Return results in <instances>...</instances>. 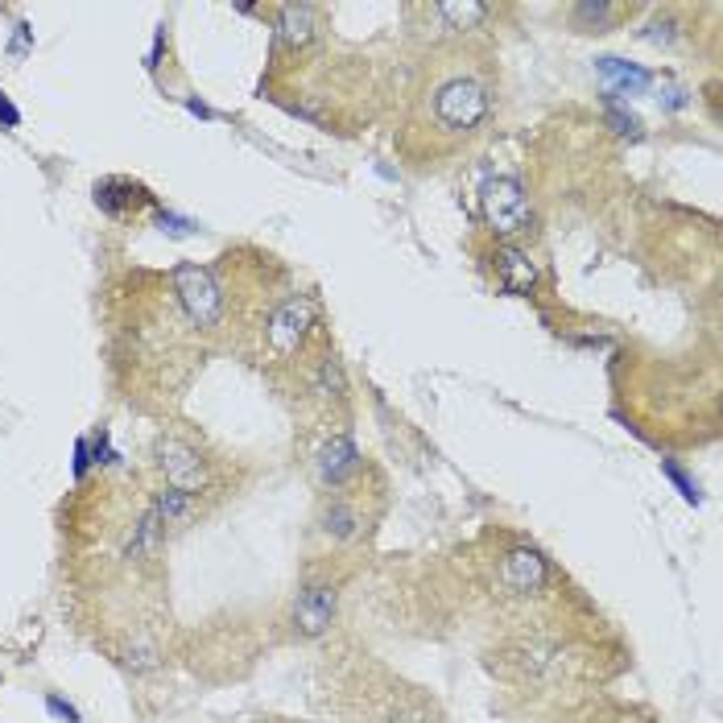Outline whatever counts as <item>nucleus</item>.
I'll use <instances>...</instances> for the list:
<instances>
[{"mask_svg": "<svg viewBox=\"0 0 723 723\" xmlns=\"http://www.w3.org/2000/svg\"><path fill=\"white\" fill-rule=\"evenodd\" d=\"M323 340V307L314 293H286L260 314V364L310 360V347Z\"/></svg>", "mask_w": 723, "mask_h": 723, "instance_id": "1", "label": "nucleus"}, {"mask_svg": "<svg viewBox=\"0 0 723 723\" xmlns=\"http://www.w3.org/2000/svg\"><path fill=\"white\" fill-rule=\"evenodd\" d=\"M492 112L488 84L471 70H447L426 91V133L438 141H467L480 133Z\"/></svg>", "mask_w": 723, "mask_h": 723, "instance_id": "2", "label": "nucleus"}, {"mask_svg": "<svg viewBox=\"0 0 723 723\" xmlns=\"http://www.w3.org/2000/svg\"><path fill=\"white\" fill-rule=\"evenodd\" d=\"M166 281H170L178 307H182V314H187L190 327L199 331V335H215V331L224 327L227 293H224V281L215 277V269L182 260V265H174Z\"/></svg>", "mask_w": 723, "mask_h": 723, "instance_id": "3", "label": "nucleus"}, {"mask_svg": "<svg viewBox=\"0 0 723 723\" xmlns=\"http://www.w3.org/2000/svg\"><path fill=\"white\" fill-rule=\"evenodd\" d=\"M154 464L166 476V488H178V492H190V497H203V492L215 488L211 459L178 431H162L154 438Z\"/></svg>", "mask_w": 723, "mask_h": 723, "instance_id": "4", "label": "nucleus"}, {"mask_svg": "<svg viewBox=\"0 0 723 723\" xmlns=\"http://www.w3.org/2000/svg\"><path fill=\"white\" fill-rule=\"evenodd\" d=\"M480 207H483V220H488V227L497 232L500 241H516V236H525V232L534 227L530 199H525L521 182L509 178V174H497V178H488V182H483Z\"/></svg>", "mask_w": 723, "mask_h": 723, "instance_id": "5", "label": "nucleus"}, {"mask_svg": "<svg viewBox=\"0 0 723 723\" xmlns=\"http://www.w3.org/2000/svg\"><path fill=\"white\" fill-rule=\"evenodd\" d=\"M497 579L509 596L530 600V596L546 591V583H550V563H546L542 550H534V546H513V550L500 558Z\"/></svg>", "mask_w": 723, "mask_h": 723, "instance_id": "6", "label": "nucleus"}, {"mask_svg": "<svg viewBox=\"0 0 723 723\" xmlns=\"http://www.w3.org/2000/svg\"><path fill=\"white\" fill-rule=\"evenodd\" d=\"M91 199L100 207L103 215H112V220H129V215H141V211H154L157 194H149V187H141L133 178H100L96 187H91Z\"/></svg>", "mask_w": 723, "mask_h": 723, "instance_id": "7", "label": "nucleus"}, {"mask_svg": "<svg viewBox=\"0 0 723 723\" xmlns=\"http://www.w3.org/2000/svg\"><path fill=\"white\" fill-rule=\"evenodd\" d=\"M335 587L331 583H310L298 591V600H293V633L298 637H323L331 629V620H335Z\"/></svg>", "mask_w": 723, "mask_h": 723, "instance_id": "8", "label": "nucleus"}, {"mask_svg": "<svg viewBox=\"0 0 723 723\" xmlns=\"http://www.w3.org/2000/svg\"><path fill=\"white\" fill-rule=\"evenodd\" d=\"M323 30V9L319 4H281L277 9V51L302 54Z\"/></svg>", "mask_w": 723, "mask_h": 723, "instance_id": "9", "label": "nucleus"}, {"mask_svg": "<svg viewBox=\"0 0 723 723\" xmlns=\"http://www.w3.org/2000/svg\"><path fill=\"white\" fill-rule=\"evenodd\" d=\"M356 467H360V451H356V443L347 434L327 438L323 451H319V459H314V471H319V480L327 488H344L356 476Z\"/></svg>", "mask_w": 723, "mask_h": 723, "instance_id": "10", "label": "nucleus"}, {"mask_svg": "<svg viewBox=\"0 0 723 723\" xmlns=\"http://www.w3.org/2000/svg\"><path fill=\"white\" fill-rule=\"evenodd\" d=\"M633 9L629 4H608V0H579L575 9H570V25L579 30V34H608V30H616L620 18H629Z\"/></svg>", "mask_w": 723, "mask_h": 723, "instance_id": "11", "label": "nucleus"}, {"mask_svg": "<svg viewBox=\"0 0 723 723\" xmlns=\"http://www.w3.org/2000/svg\"><path fill=\"white\" fill-rule=\"evenodd\" d=\"M596 70H600L603 79L612 84V100H620V96H637V91H645L649 87V70L637 67V63H624V58H612V54H603V58H596Z\"/></svg>", "mask_w": 723, "mask_h": 723, "instance_id": "12", "label": "nucleus"}, {"mask_svg": "<svg viewBox=\"0 0 723 723\" xmlns=\"http://www.w3.org/2000/svg\"><path fill=\"white\" fill-rule=\"evenodd\" d=\"M497 274H500V286L509 293H530L537 281V265L521 248L504 244V248H497Z\"/></svg>", "mask_w": 723, "mask_h": 723, "instance_id": "13", "label": "nucleus"}, {"mask_svg": "<svg viewBox=\"0 0 723 723\" xmlns=\"http://www.w3.org/2000/svg\"><path fill=\"white\" fill-rule=\"evenodd\" d=\"M157 513L162 525H174V530H182L190 525L194 516H199V497H190V492H178V488H162L154 492V504H149Z\"/></svg>", "mask_w": 723, "mask_h": 723, "instance_id": "14", "label": "nucleus"}, {"mask_svg": "<svg viewBox=\"0 0 723 723\" xmlns=\"http://www.w3.org/2000/svg\"><path fill=\"white\" fill-rule=\"evenodd\" d=\"M162 521H157V513L149 509V513L137 521V530H133V542H129V550H124V558H133V563H145V558H154L157 554V542H162Z\"/></svg>", "mask_w": 723, "mask_h": 723, "instance_id": "15", "label": "nucleus"}, {"mask_svg": "<svg viewBox=\"0 0 723 723\" xmlns=\"http://www.w3.org/2000/svg\"><path fill=\"white\" fill-rule=\"evenodd\" d=\"M319 525H323V534L327 537L347 542V537L360 530V513H356L352 504H344V500H331L327 509H323V516H319Z\"/></svg>", "mask_w": 723, "mask_h": 723, "instance_id": "16", "label": "nucleus"}, {"mask_svg": "<svg viewBox=\"0 0 723 723\" xmlns=\"http://www.w3.org/2000/svg\"><path fill=\"white\" fill-rule=\"evenodd\" d=\"M603 116H608V124L616 129L620 137H641V121L620 100H612V96H603Z\"/></svg>", "mask_w": 723, "mask_h": 723, "instance_id": "17", "label": "nucleus"}, {"mask_svg": "<svg viewBox=\"0 0 723 723\" xmlns=\"http://www.w3.org/2000/svg\"><path fill=\"white\" fill-rule=\"evenodd\" d=\"M661 476H666V480H670L674 488L682 492V500H690V504H699V483L690 480L687 471H682V467L674 464V459H661Z\"/></svg>", "mask_w": 723, "mask_h": 723, "instance_id": "18", "label": "nucleus"}, {"mask_svg": "<svg viewBox=\"0 0 723 723\" xmlns=\"http://www.w3.org/2000/svg\"><path fill=\"white\" fill-rule=\"evenodd\" d=\"M46 711H51L54 720H63V723H84L79 720V707L67 703L63 694H46Z\"/></svg>", "mask_w": 723, "mask_h": 723, "instance_id": "19", "label": "nucleus"}, {"mask_svg": "<svg viewBox=\"0 0 723 723\" xmlns=\"http://www.w3.org/2000/svg\"><path fill=\"white\" fill-rule=\"evenodd\" d=\"M157 227H162V232H170V236H190V232H194L190 220L174 215V211H162V207H157Z\"/></svg>", "mask_w": 723, "mask_h": 723, "instance_id": "20", "label": "nucleus"}, {"mask_svg": "<svg viewBox=\"0 0 723 723\" xmlns=\"http://www.w3.org/2000/svg\"><path fill=\"white\" fill-rule=\"evenodd\" d=\"M34 51V30H30V25H25V21H18V37H13V58H25V54Z\"/></svg>", "mask_w": 723, "mask_h": 723, "instance_id": "21", "label": "nucleus"}, {"mask_svg": "<svg viewBox=\"0 0 723 723\" xmlns=\"http://www.w3.org/2000/svg\"><path fill=\"white\" fill-rule=\"evenodd\" d=\"M0 129H21V112H18V103L9 100L4 91H0Z\"/></svg>", "mask_w": 723, "mask_h": 723, "instance_id": "22", "label": "nucleus"}, {"mask_svg": "<svg viewBox=\"0 0 723 723\" xmlns=\"http://www.w3.org/2000/svg\"><path fill=\"white\" fill-rule=\"evenodd\" d=\"M87 467H91V447H87V438L75 443V480H84Z\"/></svg>", "mask_w": 723, "mask_h": 723, "instance_id": "23", "label": "nucleus"}, {"mask_svg": "<svg viewBox=\"0 0 723 723\" xmlns=\"http://www.w3.org/2000/svg\"><path fill=\"white\" fill-rule=\"evenodd\" d=\"M187 108L194 112V116H203V121H215V112H211V108H207L203 100H187Z\"/></svg>", "mask_w": 723, "mask_h": 723, "instance_id": "24", "label": "nucleus"}]
</instances>
